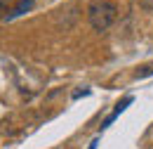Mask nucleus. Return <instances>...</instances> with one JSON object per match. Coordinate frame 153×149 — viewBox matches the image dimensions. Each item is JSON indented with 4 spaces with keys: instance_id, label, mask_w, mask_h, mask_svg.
I'll list each match as a JSON object with an SVG mask.
<instances>
[{
    "instance_id": "obj_1",
    "label": "nucleus",
    "mask_w": 153,
    "mask_h": 149,
    "mask_svg": "<svg viewBox=\"0 0 153 149\" xmlns=\"http://www.w3.org/2000/svg\"><path fill=\"white\" fill-rule=\"evenodd\" d=\"M118 17V7L108 0H97L87 7V19L94 31H106Z\"/></svg>"
},
{
    "instance_id": "obj_2",
    "label": "nucleus",
    "mask_w": 153,
    "mask_h": 149,
    "mask_svg": "<svg viewBox=\"0 0 153 149\" xmlns=\"http://www.w3.org/2000/svg\"><path fill=\"white\" fill-rule=\"evenodd\" d=\"M130 102H132V97H125L123 102H118V107H115V111L111 114V116H108L106 121H104V126H108V123H111V121H113V118H115V116H118V114H120V111H123V109H125V107H127Z\"/></svg>"
},
{
    "instance_id": "obj_3",
    "label": "nucleus",
    "mask_w": 153,
    "mask_h": 149,
    "mask_svg": "<svg viewBox=\"0 0 153 149\" xmlns=\"http://www.w3.org/2000/svg\"><path fill=\"white\" fill-rule=\"evenodd\" d=\"M31 5H33V0H21L19 5L14 7V12H12V17H17V14H24V12H26V10L31 7Z\"/></svg>"
},
{
    "instance_id": "obj_4",
    "label": "nucleus",
    "mask_w": 153,
    "mask_h": 149,
    "mask_svg": "<svg viewBox=\"0 0 153 149\" xmlns=\"http://www.w3.org/2000/svg\"><path fill=\"white\" fill-rule=\"evenodd\" d=\"M90 149H97V140H94V142H92V144H90Z\"/></svg>"
}]
</instances>
